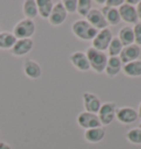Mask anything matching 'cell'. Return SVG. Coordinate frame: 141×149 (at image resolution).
Segmentation results:
<instances>
[{"mask_svg": "<svg viewBox=\"0 0 141 149\" xmlns=\"http://www.w3.org/2000/svg\"><path fill=\"white\" fill-rule=\"evenodd\" d=\"M118 11H119V15H120L121 21H123L125 23L133 24L135 25V24H137L139 22V18H138V14H137L136 7L123 2L118 8Z\"/></svg>", "mask_w": 141, "mask_h": 149, "instance_id": "cell-8", "label": "cell"}, {"mask_svg": "<svg viewBox=\"0 0 141 149\" xmlns=\"http://www.w3.org/2000/svg\"><path fill=\"white\" fill-rule=\"evenodd\" d=\"M86 56L88 58L90 66V70H93L96 74H103L105 71L107 61H108V55L106 52H100L90 46L86 51Z\"/></svg>", "mask_w": 141, "mask_h": 149, "instance_id": "cell-2", "label": "cell"}, {"mask_svg": "<svg viewBox=\"0 0 141 149\" xmlns=\"http://www.w3.org/2000/svg\"><path fill=\"white\" fill-rule=\"evenodd\" d=\"M123 2H125V0H106L105 6H107L109 8H116V9H118Z\"/></svg>", "mask_w": 141, "mask_h": 149, "instance_id": "cell-29", "label": "cell"}, {"mask_svg": "<svg viewBox=\"0 0 141 149\" xmlns=\"http://www.w3.org/2000/svg\"><path fill=\"white\" fill-rule=\"evenodd\" d=\"M22 12L25 19L34 20L38 17V7H37V0H25L22 3Z\"/></svg>", "mask_w": 141, "mask_h": 149, "instance_id": "cell-21", "label": "cell"}, {"mask_svg": "<svg viewBox=\"0 0 141 149\" xmlns=\"http://www.w3.org/2000/svg\"><path fill=\"white\" fill-rule=\"evenodd\" d=\"M118 38L121 42L122 46H128L135 44V35H133V30L130 25H125L119 30L118 33Z\"/></svg>", "mask_w": 141, "mask_h": 149, "instance_id": "cell-20", "label": "cell"}, {"mask_svg": "<svg viewBox=\"0 0 141 149\" xmlns=\"http://www.w3.org/2000/svg\"><path fill=\"white\" fill-rule=\"evenodd\" d=\"M37 7L39 15L42 19H49L54 3L52 0H37Z\"/></svg>", "mask_w": 141, "mask_h": 149, "instance_id": "cell-23", "label": "cell"}, {"mask_svg": "<svg viewBox=\"0 0 141 149\" xmlns=\"http://www.w3.org/2000/svg\"><path fill=\"white\" fill-rule=\"evenodd\" d=\"M76 122H77V124H78V126H80V128H83L85 130H90V128H96V127H100L102 126L97 114L90 113V112H86V111L80 112V114L77 115Z\"/></svg>", "mask_w": 141, "mask_h": 149, "instance_id": "cell-6", "label": "cell"}, {"mask_svg": "<svg viewBox=\"0 0 141 149\" xmlns=\"http://www.w3.org/2000/svg\"><path fill=\"white\" fill-rule=\"evenodd\" d=\"M137 112H138V116H139V118H141V102H140V104H139V107H138Z\"/></svg>", "mask_w": 141, "mask_h": 149, "instance_id": "cell-32", "label": "cell"}, {"mask_svg": "<svg viewBox=\"0 0 141 149\" xmlns=\"http://www.w3.org/2000/svg\"><path fill=\"white\" fill-rule=\"evenodd\" d=\"M122 72L129 78H139L141 77V59L128 63L122 66Z\"/></svg>", "mask_w": 141, "mask_h": 149, "instance_id": "cell-18", "label": "cell"}, {"mask_svg": "<svg viewBox=\"0 0 141 149\" xmlns=\"http://www.w3.org/2000/svg\"><path fill=\"white\" fill-rule=\"evenodd\" d=\"M138 127H139V128H141V123L139 124V126H138Z\"/></svg>", "mask_w": 141, "mask_h": 149, "instance_id": "cell-33", "label": "cell"}, {"mask_svg": "<svg viewBox=\"0 0 141 149\" xmlns=\"http://www.w3.org/2000/svg\"><path fill=\"white\" fill-rule=\"evenodd\" d=\"M141 54V48L136 44H131L128 46H123L121 53L119 55V58L121 61L122 65H126L128 63L135 61L139 59Z\"/></svg>", "mask_w": 141, "mask_h": 149, "instance_id": "cell-13", "label": "cell"}, {"mask_svg": "<svg viewBox=\"0 0 141 149\" xmlns=\"http://www.w3.org/2000/svg\"><path fill=\"white\" fill-rule=\"evenodd\" d=\"M67 19V12L65 11L64 7L62 5V1H59L54 5L52 12L49 17V23L53 26H60L64 23Z\"/></svg>", "mask_w": 141, "mask_h": 149, "instance_id": "cell-9", "label": "cell"}, {"mask_svg": "<svg viewBox=\"0 0 141 149\" xmlns=\"http://www.w3.org/2000/svg\"><path fill=\"white\" fill-rule=\"evenodd\" d=\"M70 61L72 66L78 71L86 72V71L90 70V61H88V58H87V56L84 52L77 51L72 53L70 56Z\"/></svg>", "mask_w": 141, "mask_h": 149, "instance_id": "cell-11", "label": "cell"}, {"mask_svg": "<svg viewBox=\"0 0 141 149\" xmlns=\"http://www.w3.org/2000/svg\"><path fill=\"white\" fill-rule=\"evenodd\" d=\"M105 135H106V130L104 128V126H100L85 130L84 139L90 144H98L105 138Z\"/></svg>", "mask_w": 141, "mask_h": 149, "instance_id": "cell-16", "label": "cell"}, {"mask_svg": "<svg viewBox=\"0 0 141 149\" xmlns=\"http://www.w3.org/2000/svg\"><path fill=\"white\" fill-rule=\"evenodd\" d=\"M34 43H33L32 38H28V40H17L16 44L13 47L10 49V54L16 57H23V56L28 55L30 52L33 49Z\"/></svg>", "mask_w": 141, "mask_h": 149, "instance_id": "cell-12", "label": "cell"}, {"mask_svg": "<svg viewBox=\"0 0 141 149\" xmlns=\"http://www.w3.org/2000/svg\"><path fill=\"white\" fill-rule=\"evenodd\" d=\"M99 10L104 14L108 25H114L115 26L121 21L120 15H119V11L116 8H109L107 6H103V8Z\"/></svg>", "mask_w": 141, "mask_h": 149, "instance_id": "cell-19", "label": "cell"}, {"mask_svg": "<svg viewBox=\"0 0 141 149\" xmlns=\"http://www.w3.org/2000/svg\"><path fill=\"white\" fill-rule=\"evenodd\" d=\"M92 9H93V1H90V0H77L76 12L78 13V15L85 19Z\"/></svg>", "mask_w": 141, "mask_h": 149, "instance_id": "cell-25", "label": "cell"}, {"mask_svg": "<svg viewBox=\"0 0 141 149\" xmlns=\"http://www.w3.org/2000/svg\"><path fill=\"white\" fill-rule=\"evenodd\" d=\"M37 26L33 20L29 19H22L13 26V34L17 40H28L35 34Z\"/></svg>", "mask_w": 141, "mask_h": 149, "instance_id": "cell-3", "label": "cell"}, {"mask_svg": "<svg viewBox=\"0 0 141 149\" xmlns=\"http://www.w3.org/2000/svg\"><path fill=\"white\" fill-rule=\"evenodd\" d=\"M122 48H123V46H122L121 42L119 41V38L117 36L113 37V40H111V42L107 48V55L109 57H119Z\"/></svg>", "mask_w": 141, "mask_h": 149, "instance_id": "cell-24", "label": "cell"}, {"mask_svg": "<svg viewBox=\"0 0 141 149\" xmlns=\"http://www.w3.org/2000/svg\"><path fill=\"white\" fill-rule=\"evenodd\" d=\"M70 29H72V33L74 34V36L77 37L80 41H85V42H88V41L92 42L98 32L85 19L76 20L75 22H73Z\"/></svg>", "mask_w": 141, "mask_h": 149, "instance_id": "cell-1", "label": "cell"}, {"mask_svg": "<svg viewBox=\"0 0 141 149\" xmlns=\"http://www.w3.org/2000/svg\"><path fill=\"white\" fill-rule=\"evenodd\" d=\"M138 118V112L131 107H121L116 111V120L123 125L133 124Z\"/></svg>", "mask_w": 141, "mask_h": 149, "instance_id": "cell-7", "label": "cell"}, {"mask_svg": "<svg viewBox=\"0 0 141 149\" xmlns=\"http://www.w3.org/2000/svg\"><path fill=\"white\" fill-rule=\"evenodd\" d=\"M0 149H12L8 143L6 141H0Z\"/></svg>", "mask_w": 141, "mask_h": 149, "instance_id": "cell-31", "label": "cell"}, {"mask_svg": "<svg viewBox=\"0 0 141 149\" xmlns=\"http://www.w3.org/2000/svg\"><path fill=\"white\" fill-rule=\"evenodd\" d=\"M113 32L108 28L100 30L92 41V47L100 52H106L113 40Z\"/></svg>", "mask_w": 141, "mask_h": 149, "instance_id": "cell-5", "label": "cell"}, {"mask_svg": "<svg viewBox=\"0 0 141 149\" xmlns=\"http://www.w3.org/2000/svg\"><path fill=\"white\" fill-rule=\"evenodd\" d=\"M83 105L86 112L97 114L102 107V101L95 93L85 92L83 94Z\"/></svg>", "mask_w": 141, "mask_h": 149, "instance_id": "cell-15", "label": "cell"}, {"mask_svg": "<svg viewBox=\"0 0 141 149\" xmlns=\"http://www.w3.org/2000/svg\"><path fill=\"white\" fill-rule=\"evenodd\" d=\"M0 33H1V29H0Z\"/></svg>", "mask_w": 141, "mask_h": 149, "instance_id": "cell-35", "label": "cell"}, {"mask_svg": "<svg viewBox=\"0 0 141 149\" xmlns=\"http://www.w3.org/2000/svg\"><path fill=\"white\" fill-rule=\"evenodd\" d=\"M133 35H135V44L140 47L141 46V22H138L132 26Z\"/></svg>", "mask_w": 141, "mask_h": 149, "instance_id": "cell-28", "label": "cell"}, {"mask_svg": "<svg viewBox=\"0 0 141 149\" xmlns=\"http://www.w3.org/2000/svg\"><path fill=\"white\" fill-rule=\"evenodd\" d=\"M136 9H137V14H138V18H139V20H141V0H139L138 5L136 6Z\"/></svg>", "mask_w": 141, "mask_h": 149, "instance_id": "cell-30", "label": "cell"}, {"mask_svg": "<svg viewBox=\"0 0 141 149\" xmlns=\"http://www.w3.org/2000/svg\"><path fill=\"white\" fill-rule=\"evenodd\" d=\"M122 63L119 57H108L107 65L105 68V74L109 78H115L120 71H122Z\"/></svg>", "mask_w": 141, "mask_h": 149, "instance_id": "cell-17", "label": "cell"}, {"mask_svg": "<svg viewBox=\"0 0 141 149\" xmlns=\"http://www.w3.org/2000/svg\"><path fill=\"white\" fill-rule=\"evenodd\" d=\"M23 74L31 80H38L42 76V67L38 61H32V59H27L24 61L22 66Z\"/></svg>", "mask_w": 141, "mask_h": 149, "instance_id": "cell-14", "label": "cell"}, {"mask_svg": "<svg viewBox=\"0 0 141 149\" xmlns=\"http://www.w3.org/2000/svg\"><path fill=\"white\" fill-rule=\"evenodd\" d=\"M62 5L67 14L75 13L77 10V0H64V1H62Z\"/></svg>", "mask_w": 141, "mask_h": 149, "instance_id": "cell-27", "label": "cell"}, {"mask_svg": "<svg viewBox=\"0 0 141 149\" xmlns=\"http://www.w3.org/2000/svg\"><path fill=\"white\" fill-rule=\"evenodd\" d=\"M17 42V38L14 36L12 32H5L0 33V49H4V51H10L13 45Z\"/></svg>", "mask_w": 141, "mask_h": 149, "instance_id": "cell-22", "label": "cell"}, {"mask_svg": "<svg viewBox=\"0 0 141 149\" xmlns=\"http://www.w3.org/2000/svg\"><path fill=\"white\" fill-rule=\"evenodd\" d=\"M117 104L115 102H107L102 103V107L99 109L98 113V118L100 121L102 126H107L113 123L114 120H116V111H117Z\"/></svg>", "mask_w": 141, "mask_h": 149, "instance_id": "cell-4", "label": "cell"}, {"mask_svg": "<svg viewBox=\"0 0 141 149\" xmlns=\"http://www.w3.org/2000/svg\"><path fill=\"white\" fill-rule=\"evenodd\" d=\"M85 20L88 22V23L95 28L97 31H100V30H104V29L108 28V23L106 21V19L104 17V14L100 12L99 9H93L90 11V13L87 14V17L85 18Z\"/></svg>", "mask_w": 141, "mask_h": 149, "instance_id": "cell-10", "label": "cell"}, {"mask_svg": "<svg viewBox=\"0 0 141 149\" xmlns=\"http://www.w3.org/2000/svg\"><path fill=\"white\" fill-rule=\"evenodd\" d=\"M126 139L132 145H141V128L133 127L126 133Z\"/></svg>", "mask_w": 141, "mask_h": 149, "instance_id": "cell-26", "label": "cell"}, {"mask_svg": "<svg viewBox=\"0 0 141 149\" xmlns=\"http://www.w3.org/2000/svg\"><path fill=\"white\" fill-rule=\"evenodd\" d=\"M0 138H1V132H0Z\"/></svg>", "mask_w": 141, "mask_h": 149, "instance_id": "cell-34", "label": "cell"}]
</instances>
